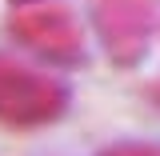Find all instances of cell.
<instances>
[{
    "label": "cell",
    "instance_id": "1",
    "mask_svg": "<svg viewBox=\"0 0 160 156\" xmlns=\"http://www.w3.org/2000/svg\"><path fill=\"white\" fill-rule=\"evenodd\" d=\"M64 108V88L44 72H32L0 56V120L4 124H44Z\"/></svg>",
    "mask_w": 160,
    "mask_h": 156
},
{
    "label": "cell",
    "instance_id": "2",
    "mask_svg": "<svg viewBox=\"0 0 160 156\" xmlns=\"http://www.w3.org/2000/svg\"><path fill=\"white\" fill-rule=\"evenodd\" d=\"M12 36L28 48H36L44 56L60 60V64H72L80 60V28L72 24L68 12L60 8H40V12H24L12 20Z\"/></svg>",
    "mask_w": 160,
    "mask_h": 156
},
{
    "label": "cell",
    "instance_id": "3",
    "mask_svg": "<svg viewBox=\"0 0 160 156\" xmlns=\"http://www.w3.org/2000/svg\"><path fill=\"white\" fill-rule=\"evenodd\" d=\"M108 156H160L156 148H116V152H108Z\"/></svg>",
    "mask_w": 160,
    "mask_h": 156
}]
</instances>
